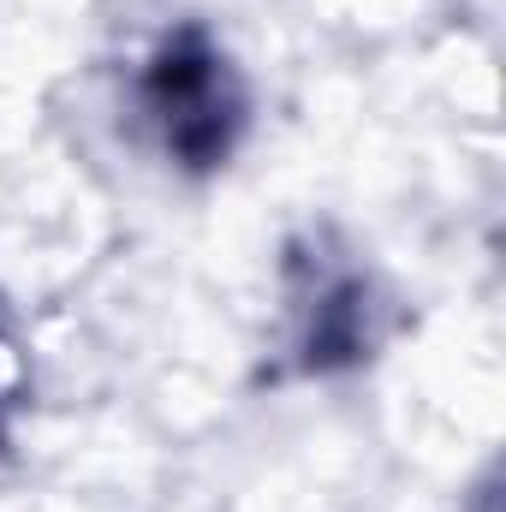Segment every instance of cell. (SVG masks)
I'll use <instances>...</instances> for the list:
<instances>
[{
  "label": "cell",
  "mask_w": 506,
  "mask_h": 512,
  "mask_svg": "<svg viewBox=\"0 0 506 512\" xmlns=\"http://www.w3.org/2000/svg\"><path fill=\"white\" fill-rule=\"evenodd\" d=\"M137 120L161 143V155L185 173H215L233 161L239 137L251 126V96L233 54L197 24H173L143 72H137Z\"/></svg>",
  "instance_id": "obj_1"
},
{
  "label": "cell",
  "mask_w": 506,
  "mask_h": 512,
  "mask_svg": "<svg viewBox=\"0 0 506 512\" xmlns=\"http://www.w3.org/2000/svg\"><path fill=\"white\" fill-rule=\"evenodd\" d=\"M286 346L298 376H340L358 370L381 340L376 286L358 262L328 256L322 245H292L286 256Z\"/></svg>",
  "instance_id": "obj_2"
},
{
  "label": "cell",
  "mask_w": 506,
  "mask_h": 512,
  "mask_svg": "<svg viewBox=\"0 0 506 512\" xmlns=\"http://www.w3.org/2000/svg\"><path fill=\"white\" fill-rule=\"evenodd\" d=\"M6 441H12V435H6V393H0V453H6Z\"/></svg>",
  "instance_id": "obj_3"
}]
</instances>
